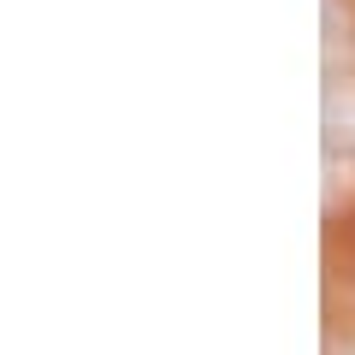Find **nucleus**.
<instances>
[{"instance_id": "f257e3e1", "label": "nucleus", "mask_w": 355, "mask_h": 355, "mask_svg": "<svg viewBox=\"0 0 355 355\" xmlns=\"http://www.w3.org/2000/svg\"><path fill=\"white\" fill-rule=\"evenodd\" d=\"M326 148L355 160V83L326 89Z\"/></svg>"}, {"instance_id": "f03ea898", "label": "nucleus", "mask_w": 355, "mask_h": 355, "mask_svg": "<svg viewBox=\"0 0 355 355\" xmlns=\"http://www.w3.org/2000/svg\"><path fill=\"white\" fill-rule=\"evenodd\" d=\"M331 355H355V343H338V349H331Z\"/></svg>"}]
</instances>
